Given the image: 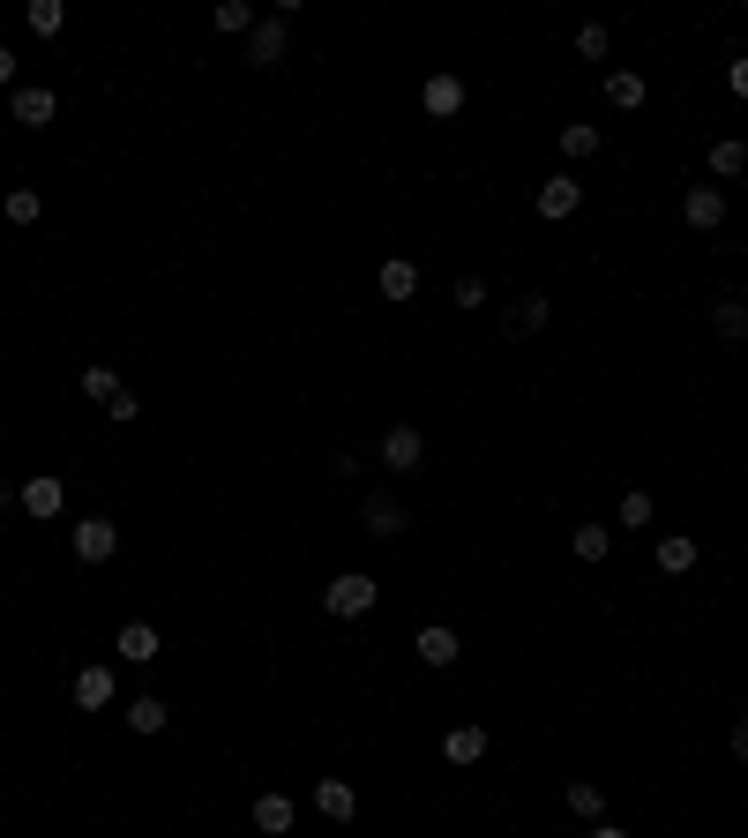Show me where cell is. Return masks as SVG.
Instances as JSON below:
<instances>
[{"label": "cell", "mask_w": 748, "mask_h": 838, "mask_svg": "<svg viewBox=\"0 0 748 838\" xmlns=\"http://www.w3.org/2000/svg\"><path fill=\"white\" fill-rule=\"evenodd\" d=\"M651 562H659L666 577H681V569H696V540H659V546H651Z\"/></svg>", "instance_id": "ffe728a7"}, {"label": "cell", "mask_w": 748, "mask_h": 838, "mask_svg": "<svg viewBox=\"0 0 748 838\" xmlns=\"http://www.w3.org/2000/svg\"><path fill=\"white\" fill-rule=\"evenodd\" d=\"M546 315H554V299H546V293H517V299H509V315H501V330H509V337H540Z\"/></svg>", "instance_id": "3957f363"}, {"label": "cell", "mask_w": 748, "mask_h": 838, "mask_svg": "<svg viewBox=\"0 0 748 838\" xmlns=\"http://www.w3.org/2000/svg\"><path fill=\"white\" fill-rule=\"evenodd\" d=\"M76 704H83V712H105V704H113V667H83L76 673Z\"/></svg>", "instance_id": "9a60e30c"}, {"label": "cell", "mask_w": 748, "mask_h": 838, "mask_svg": "<svg viewBox=\"0 0 748 838\" xmlns=\"http://www.w3.org/2000/svg\"><path fill=\"white\" fill-rule=\"evenodd\" d=\"M315 808H322L330 824H352V808H360V794H352L344 779H315Z\"/></svg>", "instance_id": "4fadbf2b"}, {"label": "cell", "mask_w": 748, "mask_h": 838, "mask_svg": "<svg viewBox=\"0 0 748 838\" xmlns=\"http://www.w3.org/2000/svg\"><path fill=\"white\" fill-rule=\"evenodd\" d=\"M83 397L90 405H113V397H121V375H113V367H83Z\"/></svg>", "instance_id": "484cf974"}, {"label": "cell", "mask_w": 748, "mask_h": 838, "mask_svg": "<svg viewBox=\"0 0 748 838\" xmlns=\"http://www.w3.org/2000/svg\"><path fill=\"white\" fill-rule=\"evenodd\" d=\"M127 726H135V734H166V726H172L166 697H135V704H127Z\"/></svg>", "instance_id": "ac0fdd59"}, {"label": "cell", "mask_w": 748, "mask_h": 838, "mask_svg": "<svg viewBox=\"0 0 748 838\" xmlns=\"http://www.w3.org/2000/svg\"><path fill=\"white\" fill-rule=\"evenodd\" d=\"M248 60L254 68H277V60H285V15H262L248 31Z\"/></svg>", "instance_id": "8992f818"}, {"label": "cell", "mask_w": 748, "mask_h": 838, "mask_svg": "<svg viewBox=\"0 0 748 838\" xmlns=\"http://www.w3.org/2000/svg\"><path fill=\"white\" fill-rule=\"evenodd\" d=\"M419 105H427L434 121H457V113H464V83H457V76H427Z\"/></svg>", "instance_id": "9c48e42d"}, {"label": "cell", "mask_w": 748, "mask_h": 838, "mask_svg": "<svg viewBox=\"0 0 748 838\" xmlns=\"http://www.w3.org/2000/svg\"><path fill=\"white\" fill-rule=\"evenodd\" d=\"M254 824H262V831H292V801L285 794H254Z\"/></svg>", "instance_id": "603a6c76"}, {"label": "cell", "mask_w": 748, "mask_h": 838, "mask_svg": "<svg viewBox=\"0 0 748 838\" xmlns=\"http://www.w3.org/2000/svg\"><path fill=\"white\" fill-rule=\"evenodd\" d=\"M577 53H583V60H607V53H614L607 23H583V31H577Z\"/></svg>", "instance_id": "4dcf8cb0"}, {"label": "cell", "mask_w": 748, "mask_h": 838, "mask_svg": "<svg viewBox=\"0 0 748 838\" xmlns=\"http://www.w3.org/2000/svg\"><path fill=\"white\" fill-rule=\"evenodd\" d=\"M419 457H427V434H419L412 419H405V427H389V434H382V464H389V472H412Z\"/></svg>", "instance_id": "277c9868"}, {"label": "cell", "mask_w": 748, "mask_h": 838, "mask_svg": "<svg viewBox=\"0 0 748 838\" xmlns=\"http://www.w3.org/2000/svg\"><path fill=\"white\" fill-rule=\"evenodd\" d=\"M53 113H60V98L45 83H15V127H53Z\"/></svg>", "instance_id": "5b68a950"}, {"label": "cell", "mask_w": 748, "mask_h": 838, "mask_svg": "<svg viewBox=\"0 0 748 838\" xmlns=\"http://www.w3.org/2000/svg\"><path fill=\"white\" fill-rule=\"evenodd\" d=\"M322 607H330L337 622H360V614H374V577H360V569H344L330 591H322Z\"/></svg>", "instance_id": "6da1fadb"}, {"label": "cell", "mask_w": 748, "mask_h": 838, "mask_svg": "<svg viewBox=\"0 0 748 838\" xmlns=\"http://www.w3.org/2000/svg\"><path fill=\"white\" fill-rule=\"evenodd\" d=\"M711 330L741 344V337H748V307H741V299H718V307H711Z\"/></svg>", "instance_id": "7402d4cb"}, {"label": "cell", "mask_w": 748, "mask_h": 838, "mask_svg": "<svg viewBox=\"0 0 748 838\" xmlns=\"http://www.w3.org/2000/svg\"><path fill=\"white\" fill-rule=\"evenodd\" d=\"M254 23H262V15H254L248 0H217V31H240V38H248Z\"/></svg>", "instance_id": "83f0119b"}, {"label": "cell", "mask_w": 748, "mask_h": 838, "mask_svg": "<svg viewBox=\"0 0 748 838\" xmlns=\"http://www.w3.org/2000/svg\"><path fill=\"white\" fill-rule=\"evenodd\" d=\"M591 838H628V831L622 824H591Z\"/></svg>", "instance_id": "8d00e7d4"}, {"label": "cell", "mask_w": 748, "mask_h": 838, "mask_svg": "<svg viewBox=\"0 0 748 838\" xmlns=\"http://www.w3.org/2000/svg\"><path fill=\"white\" fill-rule=\"evenodd\" d=\"M450 307H464V315H479V307H487V278H457V293H450Z\"/></svg>", "instance_id": "1f68e13d"}, {"label": "cell", "mask_w": 748, "mask_h": 838, "mask_svg": "<svg viewBox=\"0 0 748 838\" xmlns=\"http://www.w3.org/2000/svg\"><path fill=\"white\" fill-rule=\"evenodd\" d=\"M741 166H748V143H741V135L711 143V172H741Z\"/></svg>", "instance_id": "f1b7e54d"}, {"label": "cell", "mask_w": 748, "mask_h": 838, "mask_svg": "<svg viewBox=\"0 0 748 838\" xmlns=\"http://www.w3.org/2000/svg\"><path fill=\"white\" fill-rule=\"evenodd\" d=\"M113 652H121V659H135V667H143V659H158V628H150V622H121Z\"/></svg>", "instance_id": "5bb4252c"}, {"label": "cell", "mask_w": 748, "mask_h": 838, "mask_svg": "<svg viewBox=\"0 0 748 838\" xmlns=\"http://www.w3.org/2000/svg\"><path fill=\"white\" fill-rule=\"evenodd\" d=\"M577 203H583V188H577V180H562V172H554V180H540V195H532V210H540V217H577Z\"/></svg>", "instance_id": "52a82bcc"}, {"label": "cell", "mask_w": 748, "mask_h": 838, "mask_svg": "<svg viewBox=\"0 0 748 838\" xmlns=\"http://www.w3.org/2000/svg\"><path fill=\"white\" fill-rule=\"evenodd\" d=\"M569 808L599 824V816H607V786H591V779H577V786H569Z\"/></svg>", "instance_id": "4316f807"}, {"label": "cell", "mask_w": 748, "mask_h": 838, "mask_svg": "<svg viewBox=\"0 0 748 838\" xmlns=\"http://www.w3.org/2000/svg\"><path fill=\"white\" fill-rule=\"evenodd\" d=\"M591 150H599V127H591V121L562 127V158H591Z\"/></svg>", "instance_id": "d4e9b609"}, {"label": "cell", "mask_w": 748, "mask_h": 838, "mask_svg": "<svg viewBox=\"0 0 748 838\" xmlns=\"http://www.w3.org/2000/svg\"><path fill=\"white\" fill-rule=\"evenodd\" d=\"M412 652L427 659V667H457V628H442V622H427L412 636Z\"/></svg>", "instance_id": "8fae6325"}, {"label": "cell", "mask_w": 748, "mask_h": 838, "mask_svg": "<svg viewBox=\"0 0 748 838\" xmlns=\"http://www.w3.org/2000/svg\"><path fill=\"white\" fill-rule=\"evenodd\" d=\"M15 502L31 509V517H60V502H68V487H60V479H23V487H15Z\"/></svg>", "instance_id": "7c38bea8"}, {"label": "cell", "mask_w": 748, "mask_h": 838, "mask_svg": "<svg viewBox=\"0 0 748 838\" xmlns=\"http://www.w3.org/2000/svg\"><path fill=\"white\" fill-rule=\"evenodd\" d=\"M0 210H8V225H38V188H8V203H0Z\"/></svg>", "instance_id": "cb8c5ba5"}, {"label": "cell", "mask_w": 748, "mask_h": 838, "mask_svg": "<svg viewBox=\"0 0 748 838\" xmlns=\"http://www.w3.org/2000/svg\"><path fill=\"white\" fill-rule=\"evenodd\" d=\"M8 502H15V487H8V479H0V509H8Z\"/></svg>", "instance_id": "74e56055"}, {"label": "cell", "mask_w": 748, "mask_h": 838, "mask_svg": "<svg viewBox=\"0 0 748 838\" xmlns=\"http://www.w3.org/2000/svg\"><path fill=\"white\" fill-rule=\"evenodd\" d=\"M113 546H121L113 517H76V562H113Z\"/></svg>", "instance_id": "7a4b0ae2"}, {"label": "cell", "mask_w": 748, "mask_h": 838, "mask_svg": "<svg viewBox=\"0 0 748 838\" xmlns=\"http://www.w3.org/2000/svg\"><path fill=\"white\" fill-rule=\"evenodd\" d=\"M741 307H748V285H741Z\"/></svg>", "instance_id": "f35d334b"}, {"label": "cell", "mask_w": 748, "mask_h": 838, "mask_svg": "<svg viewBox=\"0 0 748 838\" xmlns=\"http://www.w3.org/2000/svg\"><path fill=\"white\" fill-rule=\"evenodd\" d=\"M726 83H734V98H748V60H734V68H726Z\"/></svg>", "instance_id": "e575fe53"}, {"label": "cell", "mask_w": 748, "mask_h": 838, "mask_svg": "<svg viewBox=\"0 0 748 838\" xmlns=\"http://www.w3.org/2000/svg\"><path fill=\"white\" fill-rule=\"evenodd\" d=\"M374 285H382V299H412V293H419V270H412V262H405V254H389Z\"/></svg>", "instance_id": "e0dca14e"}, {"label": "cell", "mask_w": 748, "mask_h": 838, "mask_svg": "<svg viewBox=\"0 0 748 838\" xmlns=\"http://www.w3.org/2000/svg\"><path fill=\"white\" fill-rule=\"evenodd\" d=\"M360 517H367V532H374V540H397V532L412 524V517H405V502H397V495H367V509H360Z\"/></svg>", "instance_id": "30bf717a"}, {"label": "cell", "mask_w": 748, "mask_h": 838, "mask_svg": "<svg viewBox=\"0 0 748 838\" xmlns=\"http://www.w3.org/2000/svg\"><path fill=\"white\" fill-rule=\"evenodd\" d=\"M607 98H614L622 113H636V105H644V76H636V68H614V76H607Z\"/></svg>", "instance_id": "44dd1931"}, {"label": "cell", "mask_w": 748, "mask_h": 838, "mask_svg": "<svg viewBox=\"0 0 748 838\" xmlns=\"http://www.w3.org/2000/svg\"><path fill=\"white\" fill-rule=\"evenodd\" d=\"M442 756H450V763H479V756H487V726H450V734H442Z\"/></svg>", "instance_id": "2e32d148"}, {"label": "cell", "mask_w": 748, "mask_h": 838, "mask_svg": "<svg viewBox=\"0 0 748 838\" xmlns=\"http://www.w3.org/2000/svg\"><path fill=\"white\" fill-rule=\"evenodd\" d=\"M60 23H68V8H60V0H31V31H38V38H53Z\"/></svg>", "instance_id": "f546056e"}, {"label": "cell", "mask_w": 748, "mask_h": 838, "mask_svg": "<svg viewBox=\"0 0 748 838\" xmlns=\"http://www.w3.org/2000/svg\"><path fill=\"white\" fill-rule=\"evenodd\" d=\"M622 524H628V532L651 524V495H644V487H628V495H622Z\"/></svg>", "instance_id": "d6a6232c"}, {"label": "cell", "mask_w": 748, "mask_h": 838, "mask_svg": "<svg viewBox=\"0 0 748 838\" xmlns=\"http://www.w3.org/2000/svg\"><path fill=\"white\" fill-rule=\"evenodd\" d=\"M569 546H577V562H607V554H614V532H607V524H577Z\"/></svg>", "instance_id": "d6986e66"}, {"label": "cell", "mask_w": 748, "mask_h": 838, "mask_svg": "<svg viewBox=\"0 0 748 838\" xmlns=\"http://www.w3.org/2000/svg\"><path fill=\"white\" fill-rule=\"evenodd\" d=\"M734 763H748V712L734 718Z\"/></svg>", "instance_id": "836d02e7"}, {"label": "cell", "mask_w": 748, "mask_h": 838, "mask_svg": "<svg viewBox=\"0 0 748 838\" xmlns=\"http://www.w3.org/2000/svg\"><path fill=\"white\" fill-rule=\"evenodd\" d=\"M15 83V53H8V45H0V90Z\"/></svg>", "instance_id": "d590c367"}, {"label": "cell", "mask_w": 748, "mask_h": 838, "mask_svg": "<svg viewBox=\"0 0 748 838\" xmlns=\"http://www.w3.org/2000/svg\"><path fill=\"white\" fill-rule=\"evenodd\" d=\"M681 217H689V225H696V233H718V225H726V195H718V188H689V203H681Z\"/></svg>", "instance_id": "ba28073f"}]
</instances>
